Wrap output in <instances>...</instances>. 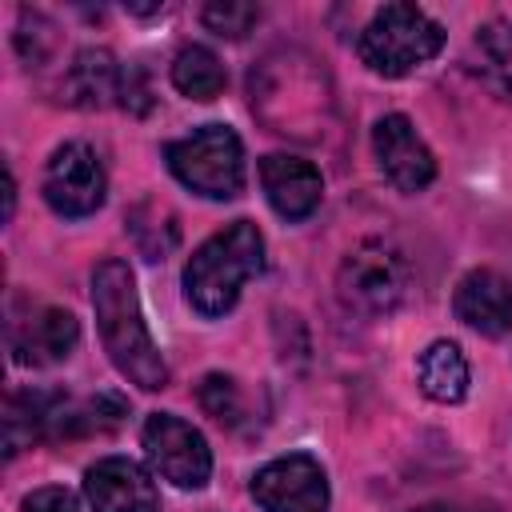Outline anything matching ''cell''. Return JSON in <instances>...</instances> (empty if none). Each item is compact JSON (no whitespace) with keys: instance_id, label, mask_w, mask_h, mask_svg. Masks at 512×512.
I'll use <instances>...</instances> for the list:
<instances>
[{"instance_id":"obj_1","label":"cell","mask_w":512,"mask_h":512,"mask_svg":"<svg viewBox=\"0 0 512 512\" xmlns=\"http://www.w3.org/2000/svg\"><path fill=\"white\" fill-rule=\"evenodd\" d=\"M92 308H96V324H100V340L104 352L112 356V364L140 388L156 392L168 384V364L160 356V348L152 344V332L144 324L140 312V296H136V280L132 268L124 260H104L92 272Z\"/></svg>"},{"instance_id":"obj_2","label":"cell","mask_w":512,"mask_h":512,"mask_svg":"<svg viewBox=\"0 0 512 512\" xmlns=\"http://www.w3.org/2000/svg\"><path fill=\"white\" fill-rule=\"evenodd\" d=\"M264 268V236L252 220H232L216 236H208L184 264V296L200 316H224L244 280Z\"/></svg>"},{"instance_id":"obj_3","label":"cell","mask_w":512,"mask_h":512,"mask_svg":"<svg viewBox=\"0 0 512 512\" xmlns=\"http://www.w3.org/2000/svg\"><path fill=\"white\" fill-rule=\"evenodd\" d=\"M444 48L440 24L416 4H384L360 32L356 52L376 76H408Z\"/></svg>"},{"instance_id":"obj_4","label":"cell","mask_w":512,"mask_h":512,"mask_svg":"<svg viewBox=\"0 0 512 512\" xmlns=\"http://www.w3.org/2000/svg\"><path fill=\"white\" fill-rule=\"evenodd\" d=\"M412 268L388 240H360L336 268V296L356 316H388L404 304Z\"/></svg>"},{"instance_id":"obj_5","label":"cell","mask_w":512,"mask_h":512,"mask_svg":"<svg viewBox=\"0 0 512 512\" xmlns=\"http://www.w3.org/2000/svg\"><path fill=\"white\" fill-rule=\"evenodd\" d=\"M172 176L208 200H232L244 188V148L224 124H204L164 148Z\"/></svg>"},{"instance_id":"obj_6","label":"cell","mask_w":512,"mask_h":512,"mask_svg":"<svg viewBox=\"0 0 512 512\" xmlns=\"http://www.w3.org/2000/svg\"><path fill=\"white\" fill-rule=\"evenodd\" d=\"M148 464L176 488H204L212 476V452L204 436L172 412H152L140 428Z\"/></svg>"},{"instance_id":"obj_7","label":"cell","mask_w":512,"mask_h":512,"mask_svg":"<svg viewBox=\"0 0 512 512\" xmlns=\"http://www.w3.org/2000/svg\"><path fill=\"white\" fill-rule=\"evenodd\" d=\"M104 192H108V176H104L100 156L88 144L68 140L52 152V160L44 168V200L52 212H60L68 220L92 216L104 204Z\"/></svg>"},{"instance_id":"obj_8","label":"cell","mask_w":512,"mask_h":512,"mask_svg":"<svg viewBox=\"0 0 512 512\" xmlns=\"http://www.w3.org/2000/svg\"><path fill=\"white\" fill-rule=\"evenodd\" d=\"M252 500L264 512H328L324 468L304 452L280 456L252 476Z\"/></svg>"},{"instance_id":"obj_9","label":"cell","mask_w":512,"mask_h":512,"mask_svg":"<svg viewBox=\"0 0 512 512\" xmlns=\"http://www.w3.org/2000/svg\"><path fill=\"white\" fill-rule=\"evenodd\" d=\"M372 152H376V164L388 176V184L400 188V192H420L436 176V160H432L428 144L412 128V120L400 116V112H388V116L376 120Z\"/></svg>"},{"instance_id":"obj_10","label":"cell","mask_w":512,"mask_h":512,"mask_svg":"<svg viewBox=\"0 0 512 512\" xmlns=\"http://www.w3.org/2000/svg\"><path fill=\"white\" fill-rule=\"evenodd\" d=\"M84 496L96 512H160L156 484L128 456H104L84 472Z\"/></svg>"},{"instance_id":"obj_11","label":"cell","mask_w":512,"mask_h":512,"mask_svg":"<svg viewBox=\"0 0 512 512\" xmlns=\"http://www.w3.org/2000/svg\"><path fill=\"white\" fill-rule=\"evenodd\" d=\"M260 184H264V196L268 204L284 216V220H304L316 212L320 204V172L300 160V156H284V152H272L260 160Z\"/></svg>"},{"instance_id":"obj_12","label":"cell","mask_w":512,"mask_h":512,"mask_svg":"<svg viewBox=\"0 0 512 512\" xmlns=\"http://www.w3.org/2000/svg\"><path fill=\"white\" fill-rule=\"evenodd\" d=\"M452 308L456 316L484 332V336H504L512 332V284L492 272V268H476L468 272L460 284H456V296H452Z\"/></svg>"},{"instance_id":"obj_13","label":"cell","mask_w":512,"mask_h":512,"mask_svg":"<svg viewBox=\"0 0 512 512\" xmlns=\"http://www.w3.org/2000/svg\"><path fill=\"white\" fill-rule=\"evenodd\" d=\"M76 340H80V324L64 308H36L24 324L12 328V352L20 364H32V368L72 356Z\"/></svg>"},{"instance_id":"obj_14","label":"cell","mask_w":512,"mask_h":512,"mask_svg":"<svg viewBox=\"0 0 512 512\" xmlns=\"http://www.w3.org/2000/svg\"><path fill=\"white\" fill-rule=\"evenodd\" d=\"M120 84H124V76H120L112 52L84 48V52H76V60L64 76V100L76 108H104L120 96Z\"/></svg>"},{"instance_id":"obj_15","label":"cell","mask_w":512,"mask_h":512,"mask_svg":"<svg viewBox=\"0 0 512 512\" xmlns=\"http://www.w3.org/2000/svg\"><path fill=\"white\" fill-rule=\"evenodd\" d=\"M416 380L424 388V396L440 400V404H456L468 392V360L460 352V344L452 340H436L420 352L416 360Z\"/></svg>"},{"instance_id":"obj_16","label":"cell","mask_w":512,"mask_h":512,"mask_svg":"<svg viewBox=\"0 0 512 512\" xmlns=\"http://www.w3.org/2000/svg\"><path fill=\"white\" fill-rule=\"evenodd\" d=\"M224 64L212 48L204 44H188L176 52L172 60V84L188 96V100H216L224 92Z\"/></svg>"},{"instance_id":"obj_17","label":"cell","mask_w":512,"mask_h":512,"mask_svg":"<svg viewBox=\"0 0 512 512\" xmlns=\"http://www.w3.org/2000/svg\"><path fill=\"white\" fill-rule=\"evenodd\" d=\"M476 52H480L484 84L504 104H512V24L508 20H488L476 32Z\"/></svg>"},{"instance_id":"obj_18","label":"cell","mask_w":512,"mask_h":512,"mask_svg":"<svg viewBox=\"0 0 512 512\" xmlns=\"http://www.w3.org/2000/svg\"><path fill=\"white\" fill-rule=\"evenodd\" d=\"M196 400H200V408H204L216 424H224V428H236V424L244 420V392H240V384H236L232 376H224V372H208V376L200 380V388H196Z\"/></svg>"},{"instance_id":"obj_19","label":"cell","mask_w":512,"mask_h":512,"mask_svg":"<svg viewBox=\"0 0 512 512\" xmlns=\"http://www.w3.org/2000/svg\"><path fill=\"white\" fill-rule=\"evenodd\" d=\"M200 20H204L208 32L228 36V40H240V36H248L252 24L260 20V8L248 4V0H212V4H204Z\"/></svg>"},{"instance_id":"obj_20","label":"cell","mask_w":512,"mask_h":512,"mask_svg":"<svg viewBox=\"0 0 512 512\" xmlns=\"http://www.w3.org/2000/svg\"><path fill=\"white\" fill-rule=\"evenodd\" d=\"M24 512H80V504L68 488H36L24 500Z\"/></svg>"},{"instance_id":"obj_21","label":"cell","mask_w":512,"mask_h":512,"mask_svg":"<svg viewBox=\"0 0 512 512\" xmlns=\"http://www.w3.org/2000/svg\"><path fill=\"white\" fill-rule=\"evenodd\" d=\"M12 208H16V180L8 172V188H4V220H12Z\"/></svg>"},{"instance_id":"obj_22","label":"cell","mask_w":512,"mask_h":512,"mask_svg":"<svg viewBox=\"0 0 512 512\" xmlns=\"http://www.w3.org/2000/svg\"><path fill=\"white\" fill-rule=\"evenodd\" d=\"M416 512H456V508H448V504H424V508H416Z\"/></svg>"}]
</instances>
